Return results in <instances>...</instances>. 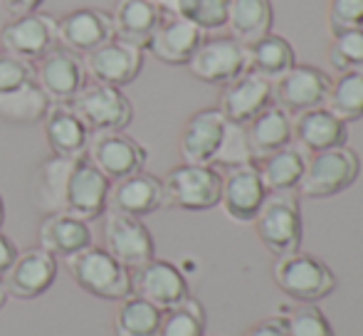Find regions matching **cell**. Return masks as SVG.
Returning <instances> with one entry per match:
<instances>
[{
  "label": "cell",
  "mask_w": 363,
  "mask_h": 336,
  "mask_svg": "<svg viewBox=\"0 0 363 336\" xmlns=\"http://www.w3.org/2000/svg\"><path fill=\"white\" fill-rule=\"evenodd\" d=\"M69 277L91 297L106 302H121L131 294V269L114 259L104 247H86V250L65 259Z\"/></svg>",
  "instance_id": "obj_1"
},
{
  "label": "cell",
  "mask_w": 363,
  "mask_h": 336,
  "mask_svg": "<svg viewBox=\"0 0 363 336\" xmlns=\"http://www.w3.org/2000/svg\"><path fill=\"white\" fill-rule=\"evenodd\" d=\"M361 161L349 146H334L304 159V173L296 191L304 198H331L346 191L359 178Z\"/></svg>",
  "instance_id": "obj_2"
},
{
  "label": "cell",
  "mask_w": 363,
  "mask_h": 336,
  "mask_svg": "<svg viewBox=\"0 0 363 336\" xmlns=\"http://www.w3.org/2000/svg\"><path fill=\"white\" fill-rule=\"evenodd\" d=\"M109 188L111 183L86 156L74 159L65 178L60 213H67L84 223L99 220L109 208Z\"/></svg>",
  "instance_id": "obj_3"
},
{
  "label": "cell",
  "mask_w": 363,
  "mask_h": 336,
  "mask_svg": "<svg viewBox=\"0 0 363 336\" xmlns=\"http://www.w3.org/2000/svg\"><path fill=\"white\" fill-rule=\"evenodd\" d=\"M72 111L89 129V134L99 131H124L134 119V106L129 96L119 86L86 82L72 99Z\"/></svg>",
  "instance_id": "obj_4"
},
{
  "label": "cell",
  "mask_w": 363,
  "mask_h": 336,
  "mask_svg": "<svg viewBox=\"0 0 363 336\" xmlns=\"http://www.w3.org/2000/svg\"><path fill=\"white\" fill-rule=\"evenodd\" d=\"M163 206L181 211H211L220 203L223 176L213 166L181 164L163 178Z\"/></svg>",
  "instance_id": "obj_5"
},
{
  "label": "cell",
  "mask_w": 363,
  "mask_h": 336,
  "mask_svg": "<svg viewBox=\"0 0 363 336\" xmlns=\"http://www.w3.org/2000/svg\"><path fill=\"white\" fill-rule=\"evenodd\" d=\"M255 230L262 245L277 257L299 250L301 242V213L291 193H267L255 215Z\"/></svg>",
  "instance_id": "obj_6"
},
{
  "label": "cell",
  "mask_w": 363,
  "mask_h": 336,
  "mask_svg": "<svg viewBox=\"0 0 363 336\" xmlns=\"http://www.w3.org/2000/svg\"><path fill=\"white\" fill-rule=\"evenodd\" d=\"M274 282L279 284L284 294L304 304L319 302L326 294L334 292L336 287L334 272L321 259L299 250L282 254L274 262Z\"/></svg>",
  "instance_id": "obj_7"
},
{
  "label": "cell",
  "mask_w": 363,
  "mask_h": 336,
  "mask_svg": "<svg viewBox=\"0 0 363 336\" xmlns=\"http://www.w3.org/2000/svg\"><path fill=\"white\" fill-rule=\"evenodd\" d=\"M35 82L40 84V89L48 94V99L52 104H72V99L82 91V86L89 82L84 57L57 45L45 57L38 60Z\"/></svg>",
  "instance_id": "obj_8"
},
{
  "label": "cell",
  "mask_w": 363,
  "mask_h": 336,
  "mask_svg": "<svg viewBox=\"0 0 363 336\" xmlns=\"http://www.w3.org/2000/svg\"><path fill=\"white\" fill-rule=\"evenodd\" d=\"M86 159L101 171L109 183L144 171L146 149L124 131H99L89 136Z\"/></svg>",
  "instance_id": "obj_9"
},
{
  "label": "cell",
  "mask_w": 363,
  "mask_h": 336,
  "mask_svg": "<svg viewBox=\"0 0 363 336\" xmlns=\"http://www.w3.org/2000/svg\"><path fill=\"white\" fill-rule=\"evenodd\" d=\"M0 45L8 55L25 60V62H38L40 57L57 47V18L50 13H30L18 15L0 30Z\"/></svg>",
  "instance_id": "obj_10"
},
{
  "label": "cell",
  "mask_w": 363,
  "mask_h": 336,
  "mask_svg": "<svg viewBox=\"0 0 363 336\" xmlns=\"http://www.w3.org/2000/svg\"><path fill=\"white\" fill-rule=\"evenodd\" d=\"M104 250L119 259L126 269H136L156 257L153 235L141 223V218L116 211H109L104 218Z\"/></svg>",
  "instance_id": "obj_11"
},
{
  "label": "cell",
  "mask_w": 363,
  "mask_h": 336,
  "mask_svg": "<svg viewBox=\"0 0 363 336\" xmlns=\"http://www.w3.org/2000/svg\"><path fill=\"white\" fill-rule=\"evenodd\" d=\"M57 257H52L48 250L43 247H30V250L18 252L15 262L10 264L8 272L0 277L8 297L15 299H38L45 292H50V287L57 279Z\"/></svg>",
  "instance_id": "obj_12"
},
{
  "label": "cell",
  "mask_w": 363,
  "mask_h": 336,
  "mask_svg": "<svg viewBox=\"0 0 363 336\" xmlns=\"http://www.w3.org/2000/svg\"><path fill=\"white\" fill-rule=\"evenodd\" d=\"M188 69L196 79L206 84H228L242 72H247L245 45L235 38H206L193 52Z\"/></svg>",
  "instance_id": "obj_13"
},
{
  "label": "cell",
  "mask_w": 363,
  "mask_h": 336,
  "mask_svg": "<svg viewBox=\"0 0 363 336\" xmlns=\"http://www.w3.org/2000/svg\"><path fill=\"white\" fill-rule=\"evenodd\" d=\"M131 294L146 299L156 309H166L188 299V282L183 272L168 259H148L146 264L131 269Z\"/></svg>",
  "instance_id": "obj_14"
},
{
  "label": "cell",
  "mask_w": 363,
  "mask_h": 336,
  "mask_svg": "<svg viewBox=\"0 0 363 336\" xmlns=\"http://www.w3.org/2000/svg\"><path fill=\"white\" fill-rule=\"evenodd\" d=\"M84 67L86 77H91V82L124 89L144 69V50L119 38H111L109 43L96 47L94 52L84 55Z\"/></svg>",
  "instance_id": "obj_15"
},
{
  "label": "cell",
  "mask_w": 363,
  "mask_h": 336,
  "mask_svg": "<svg viewBox=\"0 0 363 336\" xmlns=\"http://www.w3.org/2000/svg\"><path fill=\"white\" fill-rule=\"evenodd\" d=\"M267 198L262 178H259L257 166L242 164L225 171L223 183H220V203L223 213L235 223H252L257 215L259 206Z\"/></svg>",
  "instance_id": "obj_16"
},
{
  "label": "cell",
  "mask_w": 363,
  "mask_h": 336,
  "mask_svg": "<svg viewBox=\"0 0 363 336\" xmlns=\"http://www.w3.org/2000/svg\"><path fill=\"white\" fill-rule=\"evenodd\" d=\"M329 84L331 79L319 67L291 65L287 72L272 82V99L287 114H301V111L324 104Z\"/></svg>",
  "instance_id": "obj_17"
},
{
  "label": "cell",
  "mask_w": 363,
  "mask_h": 336,
  "mask_svg": "<svg viewBox=\"0 0 363 336\" xmlns=\"http://www.w3.org/2000/svg\"><path fill=\"white\" fill-rule=\"evenodd\" d=\"M114 38L111 13L101 8H77L57 18V45L77 55H89Z\"/></svg>",
  "instance_id": "obj_18"
},
{
  "label": "cell",
  "mask_w": 363,
  "mask_h": 336,
  "mask_svg": "<svg viewBox=\"0 0 363 336\" xmlns=\"http://www.w3.org/2000/svg\"><path fill=\"white\" fill-rule=\"evenodd\" d=\"M269 104H272V82L247 69L223 86L218 109L225 116V121L245 126Z\"/></svg>",
  "instance_id": "obj_19"
},
{
  "label": "cell",
  "mask_w": 363,
  "mask_h": 336,
  "mask_svg": "<svg viewBox=\"0 0 363 336\" xmlns=\"http://www.w3.org/2000/svg\"><path fill=\"white\" fill-rule=\"evenodd\" d=\"M206 40V33L201 28H196L193 23L176 15H163V20L158 23L153 38L148 40L146 50L163 65H188L201 43Z\"/></svg>",
  "instance_id": "obj_20"
},
{
  "label": "cell",
  "mask_w": 363,
  "mask_h": 336,
  "mask_svg": "<svg viewBox=\"0 0 363 336\" xmlns=\"http://www.w3.org/2000/svg\"><path fill=\"white\" fill-rule=\"evenodd\" d=\"M225 116L220 114V109H201L186 121L181 131V149L183 164H201V166H213L220 141L225 134Z\"/></svg>",
  "instance_id": "obj_21"
},
{
  "label": "cell",
  "mask_w": 363,
  "mask_h": 336,
  "mask_svg": "<svg viewBox=\"0 0 363 336\" xmlns=\"http://www.w3.org/2000/svg\"><path fill=\"white\" fill-rule=\"evenodd\" d=\"M163 208V183L161 178L146 171L131 173L109 188V211L124 213L131 218H146Z\"/></svg>",
  "instance_id": "obj_22"
},
{
  "label": "cell",
  "mask_w": 363,
  "mask_h": 336,
  "mask_svg": "<svg viewBox=\"0 0 363 336\" xmlns=\"http://www.w3.org/2000/svg\"><path fill=\"white\" fill-rule=\"evenodd\" d=\"M38 242L52 257H72V254L94 245L89 223L67 213H48L38 225Z\"/></svg>",
  "instance_id": "obj_23"
},
{
  "label": "cell",
  "mask_w": 363,
  "mask_h": 336,
  "mask_svg": "<svg viewBox=\"0 0 363 336\" xmlns=\"http://www.w3.org/2000/svg\"><path fill=\"white\" fill-rule=\"evenodd\" d=\"M43 129L52 156H60V159H82V156H86L91 134L69 104L50 106L43 119Z\"/></svg>",
  "instance_id": "obj_24"
},
{
  "label": "cell",
  "mask_w": 363,
  "mask_h": 336,
  "mask_svg": "<svg viewBox=\"0 0 363 336\" xmlns=\"http://www.w3.org/2000/svg\"><path fill=\"white\" fill-rule=\"evenodd\" d=\"M291 139H296L299 151L316 154V151L344 146L346 124L324 106H314V109L296 114V119L291 121Z\"/></svg>",
  "instance_id": "obj_25"
},
{
  "label": "cell",
  "mask_w": 363,
  "mask_h": 336,
  "mask_svg": "<svg viewBox=\"0 0 363 336\" xmlns=\"http://www.w3.org/2000/svg\"><path fill=\"white\" fill-rule=\"evenodd\" d=\"M161 20L163 13L156 0H116V8L111 13L114 38L136 45L141 50H146L148 40L153 38Z\"/></svg>",
  "instance_id": "obj_26"
},
{
  "label": "cell",
  "mask_w": 363,
  "mask_h": 336,
  "mask_svg": "<svg viewBox=\"0 0 363 336\" xmlns=\"http://www.w3.org/2000/svg\"><path fill=\"white\" fill-rule=\"evenodd\" d=\"M245 136L252 161H259L291 144V119L282 106L269 104L245 124Z\"/></svg>",
  "instance_id": "obj_27"
},
{
  "label": "cell",
  "mask_w": 363,
  "mask_h": 336,
  "mask_svg": "<svg viewBox=\"0 0 363 336\" xmlns=\"http://www.w3.org/2000/svg\"><path fill=\"white\" fill-rule=\"evenodd\" d=\"M50 106L52 101L48 99V94L40 89L35 79H30V82L0 94V119L8 124H40Z\"/></svg>",
  "instance_id": "obj_28"
},
{
  "label": "cell",
  "mask_w": 363,
  "mask_h": 336,
  "mask_svg": "<svg viewBox=\"0 0 363 336\" xmlns=\"http://www.w3.org/2000/svg\"><path fill=\"white\" fill-rule=\"evenodd\" d=\"M230 38L250 45L269 33L272 28V3L269 0H228V23Z\"/></svg>",
  "instance_id": "obj_29"
},
{
  "label": "cell",
  "mask_w": 363,
  "mask_h": 336,
  "mask_svg": "<svg viewBox=\"0 0 363 336\" xmlns=\"http://www.w3.org/2000/svg\"><path fill=\"white\" fill-rule=\"evenodd\" d=\"M245 57H247L250 72H257L264 79L274 82L279 74H284L294 65V50L284 38L267 33L255 43L245 45Z\"/></svg>",
  "instance_id": "obj_30"
},
{
  "label": "cell",
  "mask_w": 363,
  "mask_h": 336,
  "mask_svg": "<svg viewBox=\"0 0 363 336\" xmlns=\"http://www.w3.org/2000/svg\"><path fill=\"white\" fill-rule=\"evenodd\" d=\"M324 109H329L344 124L359 121L363 116V65L339 72L331 79L329 91L324 96Z\"/></svg>",
  "instance_id": "obj_31"
},
{
  "label": "cell",
  "mask_w": 363,
  "mask_h": 336,
  "mask_svg": "<svg viewBox=\"0 0 363 336\" xmlns=\"http://www.w3.org/2000/svg\"><path fill=\"white\" fill-rule=\"evenodd\" d=\"M267 193H287L299 186V178L304 173V154L296 146H284L264 159L255 161Z\"/></svg>",
  "instance_id": "obj_32"
},
{
  "label": "cell",
  "mask_w": 363,
  "mask_h": 336,
  "mask_svg": "<svg viewBox=\"0 0 363 336\" xmlns=\"http://www.w3.org/2000/svg\"><path fill=\"white\" fill-rule=\"evenodd\" d=\"M158 319H161V309L136 294H129L119 302L111 327H114V336H156Z\"/></svg>",
  "instance_id": "obj_33"
},
{
  "label": "cell",
  "mask_w": 363,
  "mask_h": 336,
  "mask_svg": "<svg viewBox=\"0 0 363 336\" xmlns=\"http://www.w3.org/2000/svg\"><path fill=\"white\" fill-rule=\"evenodd\" d=\"M206 332V312L198 299L188 297L181 304L161 312L156 336H203Z\"/></svg>",
  "instance_id": "obj_34"
},
{
  "label": "cell",
  "mask_w": 363,
  "mask_h": 336,
  "mask_svg": "<svg viewBox=\"0 0 363 336\" xmlns=\"http://www.w3.org/2000/svg\"><path fill=\"white\" fill-rule=\"evenodd\" d=\"M176 18L188 20L203 33H213L228 23V0H186Z\"/></svg>",
  "instance_id": "obj_35"
},
{
  "label": "cell",
  "mask_w": 363,
  "mask_h": 336,
  "mask_svg": "<svg viewBox=\"0 0 363 336\" xmlns=\"http://www.w3.org/2000/svg\"><path fill=\"white\" fill-rule=\"evenodd\" d=\"M329 62L336 72L363 65V28L334 35V43L329 47Z\"/></svg>",
  "instance_id": "obj_36"
},
{
  "label": "cell",
  "mask_w": 363,
  "mask_h": 336,
  "mask_svg": "<svg viewBox=\"0 0 363 336\" xmlns=\"http://www.w3.org/2000/svg\"><path fill=\"white\" fill-rule=\"evenodd\" d=\"M213 164L233 168V166H242V164H252V154H250L247 146V136H245V126L240 124H225V134L220 141V149L213 159Z\"/></svg>",
  "instance_id": "obj_37"
},
{
  "label": "cell",
  "mask_w": 363,
  "mask_h": 336,
  "mask_svg": "<svg viewBox=\"0 0 363 336\" xmlns=\"http://www.w3.org/2000/svg\"><path fill=\"white\" fill-rule=\"evenodd\" d=\"M284 327H287V336H334L326 317L314 304H304L289 312V317H284Z\"/></svg>",
  "instance_id": "obj_38"
},
{
  "label": "cell",
  "mask_w": 363,
  "mask_h": 336,
  "mask_svg": "<svg viewBox=\"0 0 363 336\" xmlns=\"http://www.w3.org/2000/svg\"><path fill=\"white\" fill-rule=\"evenodd\" d=\"M363 28V0H331L329 30L331 35Z\"/></svg>",
  "instance_id": "obj_39"
},
{
  "label": "cell",
  "mask_w": 363,
  "mask_h": 336,
  "mask_svg": "<svg viewBox=\"0 0 363 336\" xmlns=\"http://www.w3.org/2000/svg\"><path fill=\"white\" fill-rule=\"evenodd\" d=\"M35 79V67L15 55L0 52V94Z\"/></svg>",
  "instance_id": "obj_40"
},
{
  "label": "cell",
  "mask_w": 363,
  "mask_h": 336,
  "mask_svg": "<svg viewBox=\"0 0 363 336\" xmlns=\"http://www.w3.org/2000/svg\"><path fill=\"white\" fill-rule=\"evenodd\" d=\"M242 336H287V327H284L282 317H272V319H264V322L255 324V327H250Z\"/></svg>",
  "instance_id": "obj_41"
},
{
  "label": "cell",
  "mask_w": 363,
  "mask_h": 336,
  "mask_svg": "<svg viewBox=\"0 0 363 336\" xmlns=\"http://www.w3.org/2000/svg\"><path fill=\"white\" fill-rule=\"evenodd\" d=\"M18 247H15V242L10 240L5 233H0V277H3L5 272L10 269V264L15 262V257H18Z\"/></svg>",
  "instance_id": "obj_42"
},
{
  "label": "cell",
  "mask_w": 363,
  "mask_h": 336,
  "mask_svg": "<svg viewBox=\"0 0 363 336\" xmlns=\"http://www.w3.org/2000/svg\"><path fill=\"white\" fill-rule=\"evenodd\" d=\"M45 0H3L5 10H8L10 15H30V13H38L40 5H43Z\"/></svg>",
  "instance_id": "obj_43"
},
{
  "label": "cell",
  "mask_w": 363,
  "mask_h": 336,
  "mask_svg": "<svg viewBox=\"0 0 363 336\" xmlns=\"http://www.w3.org/2000/svg\"><path fill=\"white\" fill-rule=\"evenodd\" d=\"M3 223H5V201L0 196V228H3Z\"/></svg>",
  "instance_id": "obj_44"
},
{
  "label": "cell",
  "mask_w": 363,
  "mask_h": 336,
  "mask_svg": "<svg viewBox=\"0 0 363 336\" xmlns=\"http://www.w3.org/2000/svg\"><path fill=\"white\" fill-rule=\"evenodd\" d=\"M5 299H8V292H5V287H3V282H0V309H3V304H5Z\"/></svg>",
  "instance_id": "obj_45"
}]
</instances>
